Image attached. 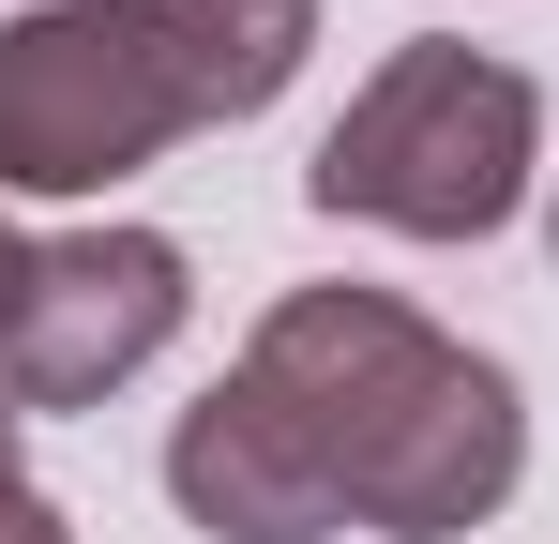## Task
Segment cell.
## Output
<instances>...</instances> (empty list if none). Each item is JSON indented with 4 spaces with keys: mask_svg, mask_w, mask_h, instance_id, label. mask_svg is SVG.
<instances>
[{
    "mask_svg": "<svg viewBox=\"0 0 559 544\" xmlns=\"http://www.w3.org/2000/svg\"><path fill=\"white\" fill-rule=\"evenodd\" d=\"M530 409L484 348L408 318L393 287H287L167 439V499L212 544H454L514 499Z\"/></svg>",
    "mask_w": 559,
    "mask_h": 544,
    "instance_id": "cell-1",
    "label": "cell"
},
{
    "mask_svg": "<svg viewBox=\"0 0 559 544\" xmlns=\"http://www.w3.org/2000/svg\"><path fill=\"white\" fill-rule=\"evenodd\" d=\"M530 152H545V91L484 46H393L348 121L318 137L302 197L333 227H393V243H484L514 197H530Z\"/></svg>",
    "mask_w": 559,
    "mask_h": 544,
    "instance_id": "cell-2",
    "label": "cell"
},
{
    "mask_svg": "<svg viewBox=\"0 0 559 544\" xmlns=\"http://www.w3.org/2000/svg\"><path fill=\"white\" fill-rule=\"evenodd\" d=\"M197 137V91L136 0H31L0 31V181L15 197H92Z\"/></svg>",
    "mask_w": 559,
    "mask_h": 544,
    "instance_id": "cell-3",
    "label": "cell"
},
{
    "mask_svg": "<svg viewBox=\"0 0 559 544\" xmlns=\"http://www.w3.org/2000/svg\"><path fill=\"white\" fill-rule=\"evenodd\" d=\"M182 243L167 227H61L0 258V409H106L182 333Z\"/></svg>",
    "mask_w": 559,
    "mask_h": 544,
    "instance_id": "cell-4",
    "label": "cell"
},
{
    "mask_svg": "<svg viewBox=\"0 0 559 544\" xmlns=\"http://www.w3.org/2000/svg\"><path fill=\"white\" fill-rule=\"evenodd\" d=\"M136 15L167 31L197 121H258V106L302 76V46H318V0H136Z\"/></svg>",
    "mask_w": 559,
    "mask_h": 544,
    "instance_id": "cell-5",
    "label": "cell"
},
{
    "mask_svg": "<svg viewBox=\"0 0 559 544\" xmlns=\"http://www.w3.org/2000/svg\"><path fill=\"white\" fill-rule=\"evenodd\" d=\"M0 544H76V530H61V499L15 469V409H0Z\"/></svg>",
    "mask_w": 559,
    "mask_h": 544,
    "instance_id": "cell-6",
    "label": "cell"
},
{
    "mask_svg": "<svg viewBox=\"0 0 559 544\" xmlns=\"http://www.w3.org/2000/svg\"><path fill=\"white\" fill-rule=\"evenodd\" d=\"M0 258H15V227H0Z\"/></svg>",
    "mask_w": 559,
    "mask_h": 544,
    "instance_id": "cell-7",
    "label": "cell"
}]
</instances>
